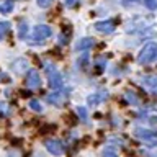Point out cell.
Returning a JSON list of instances; mask_svg holds the SVG:
<instances>
[{"mask_svg":"<svg viewBox=\"0 0 157 157\" xmlns=\"http://www.w3.org/2000/svg\"><path fill=\"white\" fill-rule=\"evenodd\" d=\"M93 28H95L98 33L110 34V33L115 31V21H111V20H103V21H97L95 25H93Z\"/></svg>","mask_w":157,"mask_h":157,"instance_id":"cell-7","label":"cell"},{"mask_svg":"<svg viewBox=\"0 0 157 157\" xmlns=\"http://www.w3.org/2000/svg\"><path fill=\"white\" fill-rule=\"evenodd\" d=\"M46 100H48V103H51V105H54V106H62L67 100V92H64V90L52 92L46 97Z\"/></svg>","mask_w":157,"mask_h":157,"instance_id":"cell-4","label":"cell"},{"mask_svg":"<svg viewBox=\"0 0 157 157\" xmlns=\"http://www.w3.org/2000/svg\"><path fill=\"white\" fill-rule=\"evenodd\" d=\"M39 8H49L52 5V0H36Z\"/></svg>","mask_w":157,"mask_h":157,"instance_id":"cell-20","label":"cell"},{"mask_svg":"<svg viewBox=\"0 0 157 157\" xmlns=\"http://www.w3.org/2000/svg\"><path fill=\"white\" fill-rule=\"evenodd\" d=\"M95 44V39L93 38H82L80 41L77 43V51H87V49H92V46Z\"/></svg>","mask_w":157,"mask_h":157,"instance_id":"cell-11","label":"cell"},{"mask_svg":"<svg viewBox=\"0 0 157 157\" xmlns=\"http://www.w3.org/2000/svg\"><path fill=\"white\" fill-rule=\"evenodd\" d=\"M13 7H15L13 0H0V13H3V15L12 13Z\"/></svg>","mask_w":157,"mask_h":157,"instance_id":"cell-13","label":"cell"},{"mask_svg":"<svg viewBox=\"0 0 157 157\" xmlns=\"http://www.w3.org/2000/svg\"><path fill=\"white\" fill-rule=\"evenodd\" d=\"M77 115H78V118L85 123L87 121V118H88V111H87V108L85 106H78L77 108Z\"/></svg>","mask_w":157,"mask_h":157,"instance_id":"cell-15","label":"cell"},{"mask_svg":"<svg viewBox=\"0 0 157 157\" xmlns=\"http://www.w3.org/2000/svg\"><path fill=\"white\" fill-rule=\"evenodd\" d=\"M49 36H52V29H51V26H48V25H38V26H34V29H33L31 44L43 43L44 39H48Z\"/></svg>","mask_w":157,"mask_h":157,"instance_id":"cell-3","label":"cell"},{"mask_svg":"<svg viewBox=\"0 0 157 157\" xmlns=\"http://www.w3.org/2000/svg\"><path fill=\"white\" fill-rule=\"evenodd\" d=\"M8 31H10V23L8 21H0V39H3L7 36Z\"/></svg>","mask_w":157,"mask_h":157,"instance_id":"cell-14","label":"cell"},{"mask_svg":"<svg viewBox=\"0 0 157 157\" xmlns=\"http://www.w3.org/2000/svg\"><path fill=\"white\" fill-rule=\"evenodd\" d=\"M46 149L52 155H62L64 154V144L59 139H48L46 141Z\"/></svg>","mask_w":157,"mask_h":157,"instance_id":"cell-5","label":"cell"},{"mask_svg":"<svg viewBox=\"0 0 157 157\" xmlns=\"http://www.w3.org/2000/svg\"><path fill=\"white\" fill-rule=\"evenodd\" d=\"M95 66H97V69H98V72H101L103 69H105V62H103V59H101V57L95 61Z\"/></svg>","mask_w":157,"mask_h":157,"instance_id":"cell-22","label":"cell"},{"mask_svg":"<svg viewBox=\"0 0 157 157\" xmlns=\"http://www.w3.org/2000/svg\"><path fill=\"white\" fill-rule=\"evenodd\" d=\"M155 59H157V43H152V41L144 44L142 49L139 51V54H137V62L144 64V66L154 62Z\"/></svg>","mask_w":157,"mask_h":157,"instance_id":"cell-1","label":"cell"},{"mask_svg":"<svg viewBox=\"0 0 157 157\" xmlns=\"http://www.w3.org/2000/svg\"><path fill=\"white\" fill-rule=\"evenodd\" d=\"M87 59H88V54L85 52V54H83V56H82L80 59H78V61H77V66L80 64V67L83 69V67H85V62H87Z\"/></svg>","mask_w":157,"mask_h":157,"instance_id":"cell-23","label":"cell"},{"mask_svg":"<svg viewBox=\"0 0 157 157\" xmlns=\"http://www.w3.org/2000/svg\"><path fill=\"white\" fill-rule=\"evenodd\" d=\"M8 115V105L5 101H0V118Z\"/></svg>","mask_w":157,"mask_h":157,"instance_id":"cell-21","label":"cell"},{"mask_svg":"<svg viewBox=\"0 0 157 157\" xmlns=\"http://www.w3.org/2000/svg\"><path fill=\"white\" fill-rule=\"evenodd\" d=\"M46 74H48V82H49V87H51V88L59 90V88L64 85L61 72H59L52 64H48V66H46Z\"/></svg>","mask_w":157,"mask_h":157,"instance_id":"cell-2","label":"cell"},{"mask_svg":"<svg viewBox=\"0 0 157 157\" xmlns=\"http://www.w3.org/2000/svg\"><path fill=\"white\" fill-rule=\"evenodd\" d=\"M26 34H28V25L21 23L18 26V36L21 38V39H25V38H26Z\"/></svg>","mask_w":157,"mask_h":157,"instance_id":"cell-16","label":"cell"},{"mask_svg":"<svg viewBox=\"0 0 157 157\" xmlns=\"http://www.w3.org/2000/svg\"><path fill=\"white\" fill-rule=\"evenodd\" d=\"M144 7H147L149 10H155L157 8V0H142Z\"/></svg>","mask_w":157,"mask_h":157,"instance_id":"cell-19","label":"cell"},{"mask_svg":"<svg viewBox=\"0 0 157 157\" xmlns=\"http://www.w3.org/2000/svg\"><path fill=\"white\" fill-rule=\"evenodd\" d=\"M103 157H118V155H116L111 149H106L105 152H103Z\"/></svg>","mask_w":157,"mask_h":157,"instance_id":"cell-24","label":"cell"},{"mask_svg":"<svg viewBox=\"0 0 157 157\" xmlns=\"http://www.w3.org/2000/svg\"><path fill=\"white\" fill-rule=\"evenodd\" d=\"M105 98H108V93L106 92H97V93H93V95L88 97L87 101H88V105H98V103L103 101Z\"/></svg>","mask_w":157,"mask_h":157,"instance_id":"cell-9","label":"cell"},{"mask_svg":"<svg viewBox=\"0 0 157 157\" xmlns=\"http://www.w3.org/2000/svg\"><path fill=\"white\" fill-rule=\"evenodd\" d=\"M134 134L141 139H157V131H149V129H136Z\"/></svg>","mask_w":157,"mask_h":157,"instance_id":"cell-12","label":"cell"},{"mask_svg":"<svg viewBox=\"0 0 157 157\" xmlns=\"http://www.w3.org/2000/svg\"><path fill=\"white\" fill-rule=\"evenodd\" d=\"M26 87L28 88H39L41 87V77H39V72L31 69L26 74Z\"/></svg>","mask_w":157,"mask_h":157,"instance_id":"cell-6","label":"cell"},{"mask_svg":"<svg viewBox=\"0 0 157 157\" xmlns=\"http://www.w3.org/2000/svg\"><path fill=\"white\" fill-rule=\"evenodd\" d=\"M29 108H31L33 111H43V106H41V103H39V100H29Z\"/></svg>","mask_w":157,"mask_h":157,"instance_id":"cell-17","label":"cell"},{"mask_svg":"<svg viewBox=\"0 0 157 157\" xmlns=\"http://www.w3.org/2000/svg\"><path fill=\"white\" fill-rule=\"evenodd\" d=\"M12 69H13L15 74H23V72H26L28 61H26V59H23V57H20V59H17V61H13Z\"/></svg>","mask_w":157,"mask_h":157,"instance_id":"cell-8","label":"cell"},{"mask_svg":"<svg viewBox=\"0 0 157 157\" xmlns=\"http://www.w3.org/2000/svg\"><path fill=\"white\" fill-rule=\"evenodd\" d=\"M142 85H146L147 88H151L154 93H157V77H154V75H144V77H142Z\"/></svg>","mask_w":157,"mask_h":157,"instance_id":"cell-10","label":"cell"},{"mask_svg":"<svg viewBox=\"0 0 157 157\" xmlns=\"http://www.w3.org/2000/svg\"><path fill=\"white\" fill-rule=\"evenodd\" d=\"M75 2H77V0H64V3H66V7H69V8H71V7H74V5H75Z\"/></svg>","mask_w":157,"mask_h":157,"instance_id":"cell-25","label":"cell"},{"mask_svg":"<svg viewBox=\"0 0 157 157\" xmlns=\"http://www.w3.org/2000/svg\"><path fill=\"white\" fill-rule=\"evenodd\" d=\"M59 43H61V44H67V43H69V36H64V34H61V39H59Z\"/></svg>","mask_w":157,"mask_h":157,"instance_id":"cell-26","label":"cell"},{"mask_svg":"<svg viewBox=\"0 0 157 157\" xmlns=\"http://www.w3.org/2000/svg\"><path fill=\"white\" fill-rule=\"evenodd\" d=\"M126 100L129 101L131 105H137V101H139V100H137V97L132 92H126Z\"/></svg>","mask_w":157,"mask_h":157,"instance_id":"cell-18","label":"cell"}]
</instances>
